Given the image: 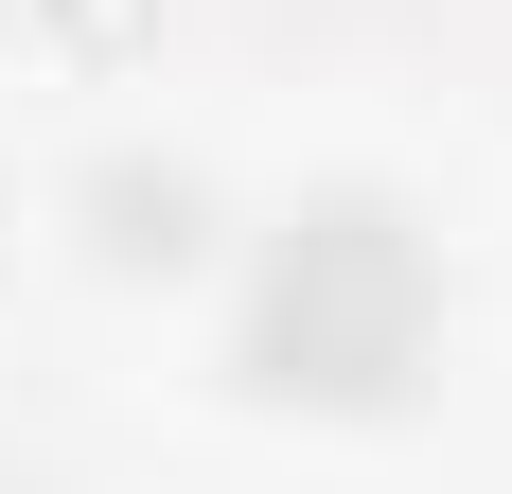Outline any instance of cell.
Listing matches in <instances>:
<instances>
[{"mask_svg":"<svg viewBox=\"0 0 512 494\" xmlns=\"http://www.w3.org/2000/svg\"><path fill=\"white\" fill-rule=\"evenodd\" d=\"M248 371H265V389H318V406H389V389L424 371V247L389 230L371 195L301 212V230H283V265H265Z\"/></svg>","mask_w":512,"mask_h":494,"instance_id":"1","label":"cell"}]
</instances>
